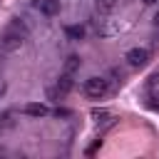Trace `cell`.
I'll return each instance as SVG.
<instances>
[{
  "mask_svg": "<svg viewBox=\"0 0 159 159\" xmlns=\"http://www.w3.org/2000/svg\"><path fill=\"white\" fill-rule=\"evenodd\" d=\"M144 2H157V0H144Z\"/></svg>",
  "mask_w": 159,
  "mask_h": 159,
  "instance_id": "12",
  "label": "cell"
},
{
  "mask_svg": "<svg viewBox=\"0 0 159 159\" xmlns=\"http://www.w3.org/2000/svg\"><path fill=\"white\" fill-rule=\"evenodd\" d=\"M22 40H25V30L20 27V22H12L2 35V47L5 50H17L22 45Z\"/></svg>",
  "mask_w": 159,
  "mask_h": 159,
  "instance_id": "1",
  "label": "cell"
},
{
  "mask_svg": "<svg viewBox=\"0 0 159 159\" xmlns=\"http://www.w3.org/2000/svg\"><path fill=\"white\" fill-rule=\"evenodd\" d=\"M75 70H80V57H77V55H70V57H67V62H65V72H70V75H72Z\"/></svg>",
  "mask_w": 159,
  "mask_h": 159,
  "instance_id": "7",
  "label": "cell"
},
{
  "mask_svg": "<svg viewBox=\"0 0 159 159\" xmlns=\"http://www.w3.org/2000/svg\"><path fill=\"white\" fill-rule=\"evenodd\" d=\"M2 92H5V80L0 77V94H2Z\"/></svg>",
  "mask_w": 159,
  "mask_h": 159,
  "instance_id": "10",
  "label": "cell"
},
{
  "mask_svg": "<svg viewBox=\"0 0 159 159\" xmlns=\"http://www.w3.org/2000/svg\"><path fill=\"white\" fill-rule=\"evenodd\" d=\"M37 10L42 15H47V17H52V15L60 12V0H40L37 2Z\"/></svg>",
  "mask_w": 159,
  "mask_h": 159,
  "instance_id": "4",
  "label": "cell"
},
{
  "mask_svg": "<svg viewBox=\"0 0 159 159\" xmlns=\"http://www.w3.org/2000/svg\"><path fill=\"white\" fill-rule=\"evenodd\" d=\"M154 22H157V25H159V12H157V15H154Z\"/></svg>",
  "mask_w": 159,
  "mask_h": 159,
  "instance_id": "11",
  "label": "cell"
},
{
  "mask_svg": "<svg viewBox=\"0 0 159 159\" xmlns=\"http://www.w3.org/2000/svg\"><path fill=\"white\" fill-rule=\"evenodd\" d=\"M107 89H109V84H107L104 77H89V80L84 82V92H87V97H92V99L104 97Z\"/></svg>",
  "mask_w": 159,
  "mask_h": 159,
  "instance_id": "2",
  "label": "cell"
},
{
  "mask_svg": "<svg viewBox=\"0 0 159 159\" xmlns=\"http://www.w3.org/2000/svg\"><path fill=\"white\" fill-rule=\"evenodd\" d=\"M65 32H67V37H70V40H82V35H84V30H82L80 25H72V27H67Z\"/></svg>",
  "mask_w": 159,
  "mask_h": 159,
  "instance_id": "8",
  "label": "cell"
},
{
  "mask_svg": "<svg viewBox=\"0 0 159 159\" xmlns=\"http://www.w3.org/2000/svg\"><path fill=\"white\" fill-rule=\"evenodd\" d=\"M50 109L45 107V104H40V102H30V104H25V114H30V117H45Z\"/></svg>",
  "mask_w": 159,
  "mask_h": 159,
  "instance_id": "5",
  "label": "cell"
},
{
  "mask_svg": "<svg viewBox=\"0 0 159 159\" xmlns=\"http://www.w3.org/2000/svg\"><path fill=\"white\" fill-rule=\"evenodd\" d=\"M114 2H117V0H102V2H99V7H102V10H109Z\"/></svg>",
  "mask_w": 159,
  "mask_h": 159,
  "instance_id": "9",
  "label": "cell"
},
{
  "mask_svg": "<svg viewBox=\"0 0 159 159\" xmlns=\"http://www.w3.org/2000/svg\"><path fill=\"white\" fill-rule=\"evenodd\" d=\"M127 62H129L132 67H144V65L149 62V52H147L144 47H134V50L127 52Z\"/></svg>",
  "mask_w": 159,
  "mask_h": 159,
  "instance_id": "3",
  "label": "cell"
},
{
  "mask_svg": "<svg viewBox=\"0 0 159 159\" xmlns=\"http://www.w3.org/2000/svg\"><path fill=\"white\" fill-rule=\"evenodd\" d=\"M70 89H72V75L65 72V75H60V80H57V92H60V94H67Z\"/></svg>",
  "mask_w": 159,
  "mask_h": 159,
  "instance_id": "6",
  "label": "cell"
}]
</instances>
